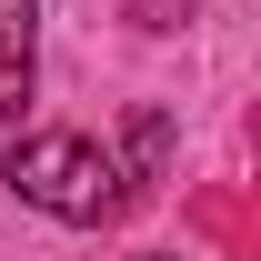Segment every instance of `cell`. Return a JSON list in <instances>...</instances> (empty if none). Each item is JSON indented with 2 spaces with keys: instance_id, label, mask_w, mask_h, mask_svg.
Here are the masks:
<instances>
[{
  "instance_id": "3",
  "label": "cell",
  "mask_w": 261,
  "mask_h": 261,
  "mask_svg": "<svg viewBox=\"0 0 261 261\" xmlns=\"http://www.w3.org/2000/svg\"><path fill=\"white\" fill-rule=\"evenodd\" d=\"M171 161V111H130V181H161Z\"/></svg>"
},
{
  "instance_id": "5",
  "label": "cell",
  "mask_w": 261,
  "mask_h": 261,
  "mask_svg": "<svg viewBox=\"0 0 261 261\" xmlns=\"http://www.w3.org/2000/svg\"><path fill=\"white\" fill-rule=\"evenodd\" d=\"M151 261H171V251H151Z\"/></svg>"
},
{
  "instance_id": "4",
  "label": "cell",
  "mask_w": 261,
  "mask_h": 261,
  "mask_svg": "<svg viewBox=\"0 0 261 261\" xmlns=\"http://www.w3.org/2000/svg\"><path fill=\"white\" fill-rule=\"evenodd\" d=\"M130 20H141V31H181V20H191V0H130Z\"/></svg>"
},
{
  "instance_id": "2",
  "label": "cell",
  "mask_w": 261,
  "mask_h": 261,
  "mask_svg": "<svg viewBox=\"0 0 261 261\" xmlns=\"http://www.w3.org/2000/svg\"><path fill=\"white\" fill-rule=\"evenodd\" d=\"M31 61H40V0H0V121H20Z\"/></svg>"
},
{
  "instance_id": "1",
  "label": "cell",
  "mask_w": 261,
  "mask_h": 261,
  "mask_svg": "<svg viewBox=\"0 0 261 261\" xmlns=\"http://www.w3.org/2000/svg\"><path fill=\"white\" fill-rule=\"evenodd\" d=\"M0 181L31 201V211L70 221V231H91V221H111V211H121V161L100 151L91 130H31V141L10 151V171H0Z\"/></svg>"
}]
</instances>
